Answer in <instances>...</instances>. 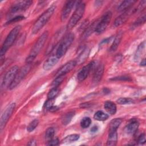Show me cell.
Wrapping results in <instances>:
<instances>
[{
	"label": "cell",
	"mask_w": 146,
	"mask_h": 146,
	"mask_svg": "<svg viewBox=\"0 0 146 146\" xmlns=\"http://www.w3.org/2000/svg\"><path fill=\"white\" fill-rule=\"evenodd\" d=\"M55 10V6L52 5L48 8L42 15L38 18L36 21L34 23L32 27V33L34 34H36L38 31L42 29V27L47 23V22L51 18Z\"/></svg>",
	"instance_id": "cell-2"
},
{
	"label": "cell",
	"mask_w": 146,
	"mask_h": 146,
	"mask_svg": "<svg viewBox=\"0 0 146 146\" xmlns=\"http://www.w3.org/2000/svg\"><path fill=\"white\" fill-rule=\"evenodd\" d=\"M121 122L122 119L120 118H115L112 120L110 123L109 131H117Z\"/></svg>",
	"instance_id": "cell-24"
},
{
	"label": "cell",
	"mask_w": 146,
	"mask_h": 146,
	"mask_svg": "<svg viewBox=\"0 0 146 146\" xmlns=\"http://www.w3.org/2000/svg\"><path fill=\"white\" fill-rule=\"evenodd\" d=\"M58 110V107H56V106H52L50 109H49V110L50 111H56V110Z\"/></svg>",
	"instance_id": "cell-44"
},
{
	"label": "cell",
	"mask_w": 146,
	"mask_h": 146,
	"mask_svg": "<svg viewBox=\"0 0 146 146\" xmlns=\"http://www.w3.org/2000/svg\"><path fill=\"white\" fill-rule=\"evenodd\" d=\"M122 36H123V33L121 31H120L119 33H117V34L116 35L115 38L113 41L112 45L111 46V47L110 48V51L113 52L116 50V49L117 48V47L121 40Z\"/></svg>",
	"instance_id": "cell-21"
},
{
	"label": "cell",
	"mask_w": 146,
	"mask_h": 146,
	"mask_svg": "<svg viewBox=\"0 0 146 146\" xmlns=\"http://www.w3.org/2000/svg\"><path fill=\"white\" fill-rule=\"evenodd\" d=\"M31 68V64H27L22 67L21 69H19L13 82L9 87V89L13 90L15 88L22 80V79L26 76V75L29 72Z\"/></svg>",
	"instance_id": "cell-7"
},
{
	"label": "cell",
	"mask_w": 146,
	"mask_h": 146,
	"mask_svg": "<svg viewBox=\"0 0 146 146\" xmlns=\"http://www.w3.org/2000/svg\"><path fill=\"white\" fill-rule=\"evenodd\" d=\"M90 52V49L88 47H84L80 51L76 61L77 64H80L83 63L88 58Z\"/></svg>",
	"instance_id": "cell-18"
},
{
	"label": "cell",
	"mask_w": 146,
	"mask_h": 146,
	"mask_svg": "<svg viewBox=\"0 0 146 146\" xmlns=\"http://www.w3.org/2000/svg\"><path fill=\"white\" fill-rule=\"evenodd\" d=\"M111 80H121V81H130V80H131V79L129 76H121L115 77V78L111 79Z\"/></svg>",
	"instance_id": "cell-37"
},
{
	"label": "cell",
	"mask_w": 146,
	"mask_h": 146,
	"mask_svg": "<svg viewBox=\"0 0 146 146\" xmlns=\"http://www.w3.org/2000/svg\"><path fill=\"white\" fill-rule=\"evenodd\" d=\"M48 36V32L44 31L37 39L26 59L27 64H31L44 46Z\"/></svg>",
	"instance_id": "cell-1"
},
{
	"label": "cell",
	"mask_w": 146,
	"mask_h": 146,
	"mask_svg": "<svg viewBox=\"0 0 146 146\" xmlns=\"http://www.w3.org/2000/svg\"><path fill=\"white\" fill-rule=\"evenodd\" d=\"M21 30V26L20 25H18L15 27L14 29H13L10 31V32L9 33L1 49L0 55H1V58L3 57V56L5 55L7 50L13 45L15 39H17V36L18 35V34L19 33Z\"/></svg>",
	"instance_id": "cell-3"
},
{
	"label": "cell",
	"mask_w": 146,
	"mask_h": 146,
	"mask_svg": "<svg viewBox=\"0 0 146 146\" xmlns=\"http://www.w3.org/2000/svg\"><path fill=\"white\" fill-rule=\"evenodd\" d=\"M137 141H138L139 144H144L145 143L146 139H145V133H142L141 135H140L139 136Z\"/></svg>",
	"instance_id": "cell-40"
},
{
	"label": "cell",
	"mask_w": 146,
	"mask_h": 146,
	"mask_svg": "<svg viewBox=\"0 0 146 146\" xmlns=\"http://www.w3.org/2000/svg\"><path fill=\"white\" fill-rule=\"evenodd\" d=\"M28 145H31V146H35L36 145V141L34 139H32L29 141V143L27 144Z\"/></svg>",
	"instance_id": "cell-41"
},
{
	"label": "cell",
	"mask_w": 146,
	"mask_h": 146,
	"mask_svg": "<svg viewBox=\"0 0 146 146\" xmlns=\"http://www.w3.org/2000/svg\"><path fill=\"white\" fill-rule=\"evenodd\" d=\"M76 64H77L76 61L75 60H72L68 62L59 69V70L57 71L56 74V76L62 75H66V74H67L72 69H74V68L76 66Z\"/></svg>",
	"instance_id": "cell-13"
},
{
	"label": "cell",
	"mask_w": 146,
	"mask_h": 146,
	"mask_svg": "<svg viewBox=\"0 0 146 146\" xmlns=\"http://www.w3.org/2000/svg\"><path fill=\"white\" fill-rule=\"evenodd\" d=\"M19 70V67L18 66H14L11 67L5 74L2 82L1 86L3 88H9L11 84L13 82L18 71Z\"/></svg>",
	"instance_id": "cell-6"
},
{
	"label": "cell",
	"mask_w": 146,
	"mask_h": 146,
	"mask_svg": "<svg viewBox=\"0 0 146 146\" xmlns=\"http://www.w3.org/2000/svg\"><path fill=\"white\" fill-rule=\"evenodd\" d=\"M145 64H146L145 59H143L141 60V63H140V66H145Z\"/></svg>",
	"instance_id": "cell-45"
},
{
	"label": "cell",
	"mask_w": 146,
	"mask_h": 146,
	"mask_svg": "<svg viewBox=\"0 0 146 146\" xmlns=\"http://www.w3.org/2000/svg\"><path fill=\"white\" fill-rule=\"evenodd\" d=\"M112 13L111 11H107L102 16L100 21L98 22L95 29V32L98 34H101L103 33L108 26L111 18Z\"/></svg>",
	"instance_id": "cell-8"
},
{
	"label": "cell",
	"mask_w": 146,
	"mask_h": 146,
	"mask_svg": "<svg viewBox=\"0 0 146 146\" xmlns=\"http://www.w3.org/2000/svg\"><path fill=\"white\" fill-rule=\"evenodd\" d=\"M139 125V121L136 119H132L129 121V122L127 124L125 127V132L129 135H132L135 133L138 129Z\"/></svg>",
	"instance_id": "cell-16"
},
{
	"label": "cell",
	"mask_w": 146,
	"mask_h": 146,
	"mask_svg": "<svg viewBox=\"0 0 146 146\" xmlns=\"http://www.w3.org/2000/svg\"><path fill=\"white\" fill-rule=\"evenodd\" d=\"M95 65V62L92 61L87 65L84 66L79 72L78 75H77V78L79 82H82L84 80L88 75H89L90 71L91 70L94 68V66Z\"/></svg>",
	"instance_id": "cell-11"
},
{
	"label": "cell",
	"mask_w": 146,
	"mask_h": 146,
	"mask_svg": "<svg viewBox=\"0 0 146 146\" xmlns=\"http://www.w3.org/2000/svg\"><path fill=\"white\" fill-rule=\"evenodd\" d=\"M144 46H145V42H143L139 46L137 49L136 50V52L135 55V60H137L139 58V57L140 56V55L141 54L142 51L144 48Z\"/></svg>",
	"instance_id": "cell-34"
},
{
	"label": "cell",
	"mask_w": 146,
	"mask_h": 146,
	"mask_svg": "<svg viewBox=\"0 0 146 146\" xmlns=\"http://www.w3.org/2000/svg\"><path fill=\"white\" fill-rule=\"evenodd\" d=\"M59 58L56 55H52L50 56L43 63V68L44 70H51L58 62Z\"/></svg>",
	"instance_id": "cell-17"
},
{
	"label": "cell",
	"mask_w": 146,
	"mask_h": 146,
	"mask_svg": "<svg viewBox=\"0 0 146 146\" xmlns=\"http://www.w3.org/2000/svg\"><path fill=\"white\" fill-rule=\"evenodd\" d=\"M103 92L104 93V94H108V93H110V90H108V88H104L103 89Z\"/></svg>",
	"instance_id": "cell-46"
},
{
	"label": "cell",
	"mask_w": 146,
	"mask_h": 146,
	"mask_svg": "<svg viewBox=\"0 0 146 146\" xmlns=\"http://www.w3.org/2000/svg\"><path fill=\"white\" fill-rule=\"evenodd\" d=\"M117 131H109V134L107 141V145L115 146L117 144Z\"/></svg>",
	"instance_id": "cell-19"
},
{
	"label": "cell",
	"mask_w": 146,
	"mask_h": 146,
	"mask_svg": "<svg viewBox=\"0 0 146 146\" xmlns=\"http://www.w3.org/2000/svg\"><path fill=\"white\" fill-rule=\"evenodd\" d=\"M64 78L65 75L56 76V77L55 78V79L52 81L51 83V86H52V87H57L59 85H60L61 83L63 82V80L64 79Z\"/></svg>",
	"instance_id": "cell-29"
},
{
	"label": "cell",
	"mask_w": 146,
	"mask_h": 146,
	"mask_svg": "<svg viewBox=\"0 0 146 146\" xmlns=\"http://www.w3.org/2000/svg\"><path fill=\"white\" fill-rule=\"evenodd\" d=\"M32 3L33 1H23L18 2L11 6L10 12V13L13 14L20 11H22L28 8Z\"/></svg>",
	"instance_id": "cell-12"
},
{
	"label": "cell",
	"mask_w": 146,
	"mask_h": 146,
	"mask_svg": "<svg viewBox=\"0 0 146 146\" xmlns=\"http://www.w3.org/2000/svg\"><path fill=\"white\" fill-rule=\"evenodd\" d=\"M117 102L120 104H129L133 103L134 101L129 98H120L117 100Z\"/></svg>",
	"instance_id": "cell-31"
},
{
	"label": "cell",
	"mask_w": 146,
	"mask_h": 146,
	"mask_svg": "<svg viewBox=\"0 0 146 146\" xmlns=\"http://www.w3.org/2000/svg\"><path fill=\"white\" fill-rule=\"evenodd\" d=\"M85 8L86 5L84 3L81 1L78 2L74 13H73L72 15L70 18L67 23V29L71 30L76 25V24L79 22V21L80 20L84 14L85 11Z\"/></svg>",
	"instance_id": "cell-4"
},
{
	"label": "cell",
	"mask_w": 146,
	"mask_h": 146,
	"mask_svg": "<svg viewBox=\"0 0 146 146\" xmlns=\"http://www.w3.org/2000/svg\"><path fill=\"white\" fill-rule=\"evenodd\" d=\"M145 15H144L143 17H141V18H139L137 20H136L132 25V26L134 27H136L137 26L140 25L142 23H145Z\"/></svg>",
	"instance_id": "cell-35"
},
{
	"label": "cell",
	"mask_w": 146,
	"mask_h": 146,
	"mask_svg": "<svg viewBox=\"0 0 146 146\" xmlns=\"http://www.w3.org/2000/svg\"><path fill=\"white\" fill-rule=\"evenodd\" d=\"M80 137L79 135L78 134H72L66 136L63 140V143H72L78 140Z\"/></svg>",
	"instance_id": "cell-27"
},
{
	"label": "cell",
	"mask_w": 146,
	"mask_h": 146,
	"mask_svg": "<svg viewBox=\"0 0 146 146\" xmlns=\"http://www.w3.org/2000/svg\"><path fill=\"white\" fill-rule=\"evenodd\" d=\"M136 2V1L134 0H127L123 1L117 7L119 11H123L131 8Z\"/></svg>",
	"instance_id": "cell-20"
},
{
	"label": "cell",
	"mask_w": 146,
	"mask_h": 146,
	"mask_svg": "<svg viewBox=\"0 0 146 146\" xmlns=\"http://www.w3.org/2000/svg\"><path fill=\"white\" fill-rule=\"evenodd\" d=\"M39 124V121L38 119H34L29 124V125L27 126V131L29 132H32L33 131L35 128L36 127L38 126Z\"/></svg>",
	"instance_id": "cell-33"
},
{
	"label": "cell",
	"mask_w": 146,
	"mask_h": 146,
	"mask_svg": "<svg viewBox=\"0 0 146 146\" xmlns=\"http://www.w3.org/2000/svg\"><path fill=\"white\" fill-rule=\"evenodd\" d=\"M59 144V140H58V138H55V139H51V140H48V143H47L48 145H51V146H55V145H58Z\"/></svg>",
	"instance_id": "cell-38"
},
{
	"label": "cell",
	"mask_w": 146,
	"mask_h": 146,
	"mask_svg": "<svg viewBox=\"0 0 146 146\" xmlns=\"http://www.w3.org/2000/svg\"><path fill=\"white\" fill-rule=\"evenodd\" d=\"M90 106H91V104H90L89 103H84L80 104L81 108H87Z\"/></svg>",
	"instance_id": "cell-42"
},
{
	"label": "cell",
	"mask_w": 146,
	"mask_h": 146,
	"mask_svg": "<svg viewBox=\"0 0 146 146\" xmlns=\"http://www.w3.org/2000/svg\"><path fill=\"white\" fill-rule=\"evenodd\" d=\"M94 117L98 121H104L108 118V115L102 111H98L94 114Z\"/></svg>",
	"instance_id": "cell-26"
},
{
	"label": "cell",
	"mask_w": 146,
	"mask_h": 146,
	"mask_svg": "<svg viewBox=\"0 0 146 146\" xmlns=\"http://www.w3.org/2000/svg\"><path fill=\"white\" fill-rule=\"evenodd\" d=\"M98 129V127L97 126H94L91 128V132H96Z\"/></svg>",
	"instance_id": "cell-43"
},
{
	"label": "cell",
	"mask_w": 146,
	"mask_h": 146,
	"mask_svg": "<svg viewBox=\"0 0 146 146\" xmlns=\"http://www.w3.org/2000/svg\"><path fill=\"white\" fill-rule=\"evenodd\" d=\"M98 23V21H95L94 23H92V25H91L90 26L87 27V28L83 31V35H82V39H86L87 37H88V36H90L92 33L93 31H95V29H96Z\"/></svg>",
	"instance_id": "cell-23"
},
{
	"label": "cell",
	"mask_w": 146,
	"mask_h": 146,
	"mask_svg": "<svg viewBox=\"0 0 146 146\" xmlns=\"http://www.w3.org/2000/svg\"><path fill=\"white\" fill-rule=\"evenodd\" d=\"M74 34L71 33L68 34L67 35L65 36V37L58 46L56 51L55 55L59 59L62 58L66 54L68 48L72 43L74 40Z\"/></svg>",
	"instance_id": "cell-5"
},
{
	"label": "cell",
	"mask_w": 146,
	"mask_h": 146,
	"mask_svg": "<svg viewBox=\"0 0 146 146\" xmlns=\"http://www.w3.org/2000/svg\"><path fill=\"white\" fill-rule=\"evenodd\" d=\"M75 1H67L64 5L62 12H61V15H60V19L62 21H64L67 19V17H68L69 14H70L74 5H75Z\"/></svg>",
	"instance_id": "cell-14"
},
{
	"label": "cell",
	"mask_w": 146,
	"mask_h": 146,
	"mask_svg": "<svg viewBox=\"0 0 146 146\" xmlns=\"http://www.w3.org/2000/svg\"><path fill=\"white\" fill-rule=\"evenodd\" d=\"M25 19V17L23 16H22V15H18V16H17L15 17H14L11 19H10L7 22L6 24H10V23H15L16 22H18V21H21L23 19Z\"/></svg>",
	"instance_id": "cell-36"
},
{
	"label": "cell",
	"mask_w": 146,
	"mask_h": 146,
	"mask_svg": "<svg viewBox=\"0 0 146 146\" xmlns=\"http://www.w3.org/2000/svg\"><path fill=\"white\" fill-rule=\"evenodd\" d=\"M136 10L137 9L132 7L124 11L123 13H122L121 15H120L116 18L113 23L114 26L115 27H117L124 24Z\"/></svg>",
	"instance_id": "cell-10"
},
{
	"label": "cell",
	"mask_w": 146,
	"mask_h": 146,
	"mask_svg": "<svg viewBox=\"0 0 146 146\" xmlns=\"http://www.w3.org/2000/svg\"><path fill=\"white\" fill-rule=\"evenodd\" d=\"M15 107V103H12L9 104L4 110L0 120V129L2 131L6 126L8 120L11 117Z\"/></svg>",
	"instance_id": "cell-9"
},
{
	"label": "cell",
	"mask_w": 146,
	"mask_h": 146,
	"mask_svg": "<svg viewBox=\"0 0 146 146\" xmlns=\"http://www.w3.org/2000/svg\"><path fill=\"white\" fill-rule=\"evenodd\" d=\"M59 92V89L57 87H52L47 94L48 99H54L58 95Z\"/></svg>",
	"instance_id": "cell-28"
},
{
	"label": "cell",
	"mask_w": 146,
	"mask_h": 146,
	"mask_svg": "<svg viewBox=\"0 0 146 146\" xmlns=\"http://www.w3.org/2000/svg\"><path fill=\"white\" fill-rule=\"evenodd\" d=\"M55 135V129L52 127L48 128L45 132V138L46 139L50 140L53 138Z\"/></svg>",
	"instance_id": "cell-30"
},
{
	"label": "cell",
	"mask_w": 146,
	"mask_h": 146,
	"mask_svg": "<svg viewBox=\"0 0 146 146\" xmlns=\"http://www.w3.org/2000/svg\"><path fill=\"white\" fill-rule=\"evenodd\" d=\"M75 111H72L67 112L64 115H63L62 119V123L63 125H67L70 123L72 117L75 115Z\"/></svg>",
	"instance_id": "cell-25"
},
{
	"label": "cell",
	"mask_w": 146,
	"mask_h": 146,
	"mask_svg": "<svg viewBox=\"0 0 146 146\" xmlns=\"http://www.w3.org/2000/svg\"><path fill=\"white\" fill-rule=\"evenodd\" d=\"M104 70V64L102 63L99 64L96 67L95 70V72L94 73L93 79H92V81L94 83H98L101 80L102 76L103 75Z\"/></svg>",
	"instance_id": "cell-15"
},
{
	"label": "cell",
	"mask_w": 146,
	"mask_h": 146,
	"mask_svg": "<svg viewBox=\"0 0 146 146\" xmlns=\"http://www.w3.org/2000/svg\"><path fill=\"white\" fill-rule=\"evenodd\" d=\"M54 100V99H48V100L46 102L45 104H44V108L45 109H46L47 110H49V109L53 106Z\"/></svg>",
	"instance_id": "cell-39"
},
{
	"label": "cell",
	"mask_w": 146,
	"mask_h": 146,
	"mask_svg": "<svg viewBox=\"0 0 146 146\" xmlns=\"http://www.w3.org/2000/svg\"><path fill=\"white\" fill-rule=\"evenodd\" d=\"M91 123V119L88 117H85L80 121V126L83 128H88Z\"/></svg>",
	"instance_id": "cell-32"
},
{
	"label": "cell",
	"mask_w": 146,
	"mask_h": 146,
	"mask_svg": "<svg viewBox=\"0 0 146 146\" xmlns=\"http://www.w3.org/2000/svg\"><path fill=\"white\" fill-rule=\"evenodd\" d=\"M104 108L111 115H114L116 112V106L113 102L111 101L106 102L104 104Z\"/></svg>",
	"instance_id": "cell-22"
}]
</instances>
